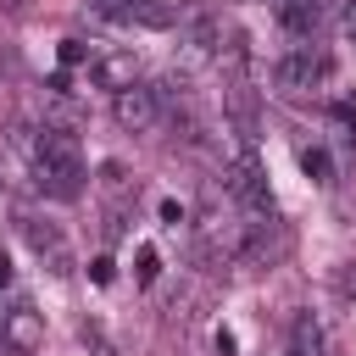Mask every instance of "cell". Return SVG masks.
Here are the masks:
<instances>
[{
	"label": "cell",
	"instance_id": "6da1fadb",
	"mask_svg": "<svg viewBox=\"0 0 356 356\" xmlns=\"http://www.w3.org/2000/svg\"><path fill=\"white\" fill-rule=\"evenodd\" d=\"M33 184L56 200H72L83 189V156H78V139L67 128L33 134Z\"/></svg>",
	"mask_w": 356,
	"mask_h": 356
},
{
	"label": "cell",
	"instance_id": "7a4b0ae2",
	"mask_svg": "<svg viewBox=\"0 0 356 356\" xmlns=\"http://www.w3.org/2000/svg\"><path fill=\"white\" fill-rule=\"evenodd\" d=\"M222 189H228V200H234L239 211H250V217H273L267 172H261V161H256V150H250V145H245L239 156H228V161H222Z\"/></svg>",
	"mask_w": 356,
	"mask_h": 356
},
{
	"label": "cell",
	"instance_id": "3957f363",
	"mask_svg": "<svg viewBox=\"0 0 356 356\" xmlns=\"http://www.w3.org/2000/svg\"><path fill=\"white\" fill-rule=\"evenodd\" d=\"M217 44H222V17L217 11H184L178 17V67L217 61Z\"/></svg>",
	"mask_w": 356,
	"mask_h": 356
},
{
	"label": "cell",
	"instance_id": "277c9868",
	"mask_svg": "<svg viewBox=\"0 0 356 356\" xmlns=\"http://www.w3.org/2000/svg\"><path fill=\"white\" fill-rule=\"evenodd\" d=\"M284 256H289V228H284L278 217H250L245 234H239V261L273 267V261H284Z\"/></svg>",
	"mask_w": 356,
	"mask_h": 356
},
{
	"label": "cell",
	"instance_id": "5b68a950",
	"mask_svg": "<svg viewBox=\"0 0 356 356\" xmlns=\"http://www.w3.org/2000/svg\"><path fill=\"white\" fill-rule=\"evenodd\" d=\"M273 83H278L284 95H312V89L328 83V56H317V50H289V56L273 67Z\"/></svg>",
	"mask_w": 356,
	"mask_h": 356
},
{
	"label": "cell",
	"instance_id": "8992f818",
	"mask_svg": "<svg viewBox=\"0 0 356 356\" xmlns=\"http://www.w3.org/2000/svg\"><path fill=\"white\" fill-rule=\"evenodd\" d=\"M117 122L128 128V134H145V128H156V117H161V100H156V83H128V89H117Z\"/></svg>",
	"mask_w": 356,
	"mask_h": 356
},
{
	"label": "cell",
	"instance_id": "52a82bcc",
	"mask_svg": "<svg viewBox=\"0 0 356 356\" xmlns=\"http://www.w3.org/2000/svg\"><path fill=\"white\" fill-rule=\"evenodd\" d=\"M222 117H228V128L239 134V145H256V134H261V111H256V89H250L245 78H234V83L222 89Z\"/></svg>",
	"mask_w": 356,
	"mask_h": 356
},
{
	"label": "cell",
	"instance_id": "ba28073f",
	"mask_svg": "<svg viewBox=\"0 0 356 356\" xmlns=\"http://www.w3.org/2000/svg\"><path fill=\"white\" fill-rule=\"evenodd\" d=\"M17 222H22V239L33 245V256L50 273H72V250H67V239H61L56 222H44V217H17Z\"/></svg>",
	"mask_w": 356,
	"mask_h": 356
},
{
	"label": "cell",
	"instance_id": "9c48e42d",
	"mask_svg": "<svg viewBox=\"0 0 356 356\" xmlns=\"http://www.w3.org/2000/svg\"><path fill=\"white\" fill-rule=\"evenodd\" d=\"M0 339H6L17 356H33V350L44 345V317H39L28 300H17V306L6 312V323H0Z\"/></svg>",
	"mask_w": 356,
	"mask_h": 356
},
{
	"label": "cell",
	"instance_id": "30bf717a",
	"mask_svg": "<svg viewBox=\"0 0 356 356\" xmlns=\"http://www.w3.org/2000/svg\"><path fill=\"white\" fill-rule=\"evenodd\" d=\"M95 83L100 89H128V83H139V56L134 50H106V56H95Z\"/></svg>",
	"mask_w": 356,
	"mask_h": 356
},
{
	"label": "cell",
	"instance_id": "8fae6325",
	"mask_svg": "<svg viewBox=\"0 0 356 356\" xmlns=\"http://www.w3.org/2000/svg\"><path fill=\"white\" fill-rule=\"evenodd\" d=\"M289 356H323V323L312 312H295V323H289Z\"/></svg>",
	"mask_w": 356,
	"mask_h": 356
},
{
	"label": "cell",
	"instance_id": "7c38bea8",
	"mask_svg": "<svg viewBox=\"0 0 356 356\" xmlns=\"http://www.w3.org/2000/svg\"><path fill=\"white\" fill-rule=\"evenodd\" d=\"M300 167H306V178H312V184H334V161H328V150L300 145Z\"/></svg>",
	"mask_w": 356,
	"mask_h": 356
},
{
	"label": "cell",
	"instance_id": "4fadbf2b",
	"mask_svg": "<svg viewBox=\"0 0 356 356\" xmlns=\"http://www.w3.org/2000/svg\"><path fill=\"white\" fill-rule=\"evenodd\" d=\"M78 339H83V345H89L95 356H117V345H111V334H106V328H100L95 317H83V323H78Z\"/></svg>",
	"mask_w": 356,
	"mask_h": 356
},
{
	"label": "cell",
	"instance_id": "5bb4252c",
	"mask_svg": "<svg viewBox=\"0 0 356 356\" xmlns=\"http://www.w3.org/2000/svg\"><path fill=\"white\" fill-rule=\"evenodd\" d=\"M334 284H339V295H345V300H356V256H350V261H339Z\"/></svg>",
	"mask_w": 356,
	"mask_h": 356
},
{
	"label": "cell",
	"instance_id": "9a60e30c",
	"mask_svg": "<svg viewBox=\"0 0 356 356\" xmlns=\"http://www.w3.org/2000/svg\"><path fill=\"white\" fill-rule=\"evenodd\" d=\"M156 273H161V256L145 245V250H139V284H156Z\"/></svg>",
	"mask_w": 356,
	"mask_h": 356
},
{
	"label": "cell",
	"instance_id": "2e32d148",
	"mask_svg": "<svg viewBox=\"0 0 356 356\" xmlns=\"http://www.w3.org/2000/svg\"><path fill=\"white\" fill-rule=\"evenodd\" d=\"M83 56H89V50H83V39H61V61H67V67H78Z\"/></svg>",
	"mask_w": 356,
	"mask_h": 356
},
{
	"label": "cell",
	"instance_id": "e0dca14e",
	"mask_svg": "<svg viewBox=\"0 0 356 356\" xmlns=\"http://www.w3.org/2000/svg\"><path fill=\"white\" fill-rule=\"evenodd\" d=\"M339 33L356 44V0H345V11H339Z\"/></svg>",
	"mask_w": 356,
	"mask_h": 356
},
{
	"label": "cell",
	"instance_id": "ac0fdd59",
	"mask_svg": "<svg viewBox=\"0 0 356 356\" xmlns=\"http://www.w3.org/2000/svg\"><path fill=\"white\" fill-rule=\"evenodd\" d=\"M161 222L178 228V222H184V206H178V200H161Z\"/></svg>",
	"mask_w": 356,
	"mask_h": 356
},
{
	"label": "cell",
	"instance_id": "d6986e66",
	"mask_svg": "<svg viewBox=\"0 0 356 356\" xmlns=\"http://www.w3.org/2000/svg\"><path fill=\"white\" fill-rule=\"evenodd\" d=\"M89 278H95V284H111V256H95V267H89Z\"/></svg>",
	"mask_w": 356,
	"mask_h": 356
},
{
	"label": "cell",
	"instance_id": "ffe728a7",
	"mask_svg": "<svg viewBox=\"0 0 356 356\" xmlns=\"http://www.w3.org/2000/svg\"><path fill=\"white\" fill-rule=\"evenodd\" d=\"M6 284H11V261L0 256V289H6Z\"/></svg>",
	"mask_w": 356,
	"mask_h": 356
},
{
	"label": "cell",
	"instance_id": "44dd1931",
	"mask_svg": "<svg viewBox=\"0 0 356 356\" xmlns=\"http://www.w3.org/2000/svg\"><path fill=\"white\" fill-rule=\"evenodd\" d=\"M267 6H273V11H284V6H295V0H267Z\"/></svg>",
	"mask_w": 356,
	"mask_h": 356
}]
</instances>
